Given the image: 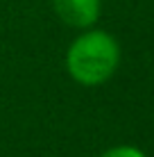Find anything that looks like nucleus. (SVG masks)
Here are the masks:
<instances>
[{"label": "nucleus", "mask_w": 154, "mask_h": 157, "mask_svg": "<svg viewBox=\"0 0 154 157\" xmlns=\"http://www.w3.org/2000/svg\"><path fill=\"white\" fill-rule=\"evenodd\" d=\"M120 62L118 41L104 30H88L68 48L66 66L73 80L84 86L102 84L113 75Z\"/></svg>", "instance_id": "nucleus-1"}, {"label": "nucleus", "mask_w": 154, "mask_h": 157, "mask_svg": "<svg viewBox=\"0 0 154 157\" xmlns=\"http://www.w3.org/2000/svg\"><path fill=\"white\" fill-rule=\"evenodd\" d=\"M52 7L66 25L86 30L100 18L102 0H52Z\"/></svg>", "instance_id": "nucleus-2"}, {"label": "nucleus", "mask_w": 154, "mask_h": 157, "mask_svg": "<svg viewBox=\"0 0 154 157\" xmlns=\"http://www.w3.org/2000/svg\"><path fill=\"white\" fill-rule=\"evenodd\" d=\"M100 157H145V155L134 146H118V148H111L107 153H102Z\"/></svg>", "instance_id": "nucleus-3"}]
</instances>
